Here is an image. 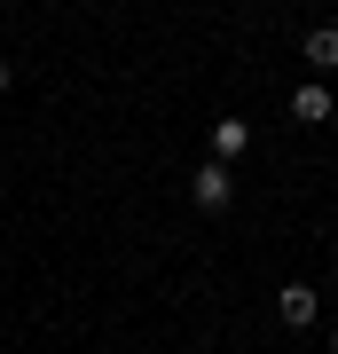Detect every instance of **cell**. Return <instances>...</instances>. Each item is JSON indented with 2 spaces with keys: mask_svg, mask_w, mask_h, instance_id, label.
I'll return each mask as SVG.
<instances>
[{
  "mask_svg": "<svg viewBox=\"0 0 338 354\" xmlns=\"http://www.w3.org/2000/svg\"><path fill=\"white\" fill-rule=\"evenodd\" d=\"M189 205H197V213H228V205H236V181H228V165H213V158H205L197 165V174H189Z\"/></svg>",
  "mask_w": 338,
  "mask_h": 354,
  "instance_id": "cell-1",
  "label": "cell"
},
{
  "mask_svg": "<svg viewBox=\"0 0 338 354\" xmlns=\"http://www.w3.org/2000/svg\"><path fill=\"white\" fill-rule=\"evenodd\" d=\"M330 87H323V79H307V87H291V118H299V127H323V118H330Z\"/></svg>",
  "mask_w": 338,
  "mask_h": 354,
  "instance_id": "cell-2",
  "label": "cell"
},
{
  "mask_svg": "<svg viewBox=\"0 0 338 354\" xmlns=\"http://www.w3.org/2000/svg\"><path fill=\"white\" fill-rule=\"evenodd\" d=\"M252 150V127H244V118H213V165H236Z\"/></svg>",
  "mask_w": 338,
  "mask_h": 354,
  "instance_id": "cell-3",
  "label": "cell"
},
{
  "mask_svg": "<svg viewBox=\"0 0 338 354\" xmlns=\"http://www.w3.org/2000/svg\"><path fill=\"white\" fill-rule=\"evenodd\" d=\"M276 315H283L291 330H314V291H307V283H283V291H276Z\"/></svg>",
  "mask_w": 338,
  "mask_h": 354,
  "instance_id": "cell-4",
  "label": "cell"
},
{
  "mask_svg": "<svg viewBox=\"0 0 338 354\" xmlns=\"http://www.w3.org/2000/svg\"><path fill=\"white\" fill-rule=\"evenodd\" d=\"M299 55H307L314 71H338V24H314V32L299 39Z\"/></svg>",
  "mask_w": 338,
  "mask_h": 354,
  "instance_id": "cell-5",
  "label": "cell"
},
{
  "mask_svg": "<svg viewBox=\"0 0 338 354\" xmlns=\"http://www.w3.org/2000/svg\"><path fill=\"white\" fill-rule=\"evenodd\" d=\"M16 87V64H8V55H0V95H8Z\"/></svg>",
  "mask_w": 338,
  "mask_h": 354,
  "instance_id": "cell-6",
  "label": "cell"
},
{
  "mask_svg": "<svg viewBox=\"0 0 338 354\" xmlns=\"http://www.w3.org/2000/svg\"><path fill=\"white\" fill-rule=\"evenodd\" d=\"M330 291H338V268H330Z\"/></svg>",
  "mask_w": 338,
  "mask_h": 354,
  "instance_id": "cell-7",
  "label": "cell"
},
{
  "mask_svg": "<svg viewBox=\"0 0 338 354\" xmlns=\"http://www.w3.org/2000/svg\"><path fill=\"white\" fill-rule=\"evenodd\" d=\"M330 354H338V330H330Z\"/></svg>",
  "mask_w": 338,
  "mask_h": 354,
  "instance_id": "cell-8",
  "label": "cell"
},
{
  "mask_svg": "<svg viewBox=\"0 0 338 354\" xmlns=\"http://www.w3.org/2000/svg\"><path fill=\"white\" fill-rule=\"evenodd\" d=\"M330 118H338V102H330Z\"/></svg>",
  "mask_w": 338,
  "mask_h": 354,
  "instance_id": "cell-9",
  "label": "cell"
}]
</instances>
